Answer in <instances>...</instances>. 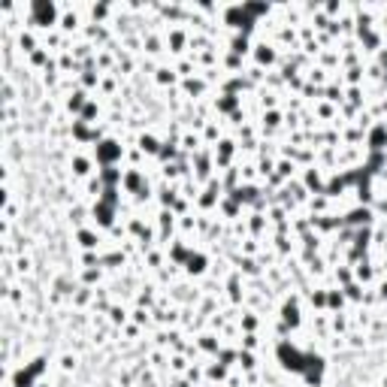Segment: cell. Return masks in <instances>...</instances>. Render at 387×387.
I'll return each mask as SVG.
<instances>
[{
    "mask_svg": "<svg viewBox=\"0 0 387 387\" xmlns=\"http://www.w3.org/2000/svg\"><path fill=\"white\" fill-rule=\"evenodd\" d=\"M33 12H36V18H40V21H52V15H55V9H52V6H46V3H36V6H33Z\"/></svg>",
    "mask_w": 387,
    "mask_h": 387,
    "instance_id": "1",
    "label": "cell"
}]
</instances>
